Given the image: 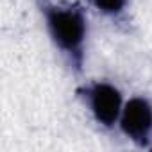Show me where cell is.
I'll return each instance as SVG.
<instances>
[{
  "instance_id": "4",
  "label": "cell",
  "mask_w": 152,
  "mask_h": 152,
  "mask_svg": "<svg viewBox=\"0 0 152 152\" xmlns=\"http://www.w3.org/2000/svg\"><path fill=\"white\" fill-rule=\"evenodd\" d=\"M129 2L131 0H90L91 7L99 15H102L104 18H109V20L122 18L129 9Z\"/></svg>"
},
{
  "instance_id": "2",
  "label": "cell",
  "mask_w": 152,
  "mask_h": 152,
  "mask_svg": "<svg viewBox=\"0 0 152 152\" xmlns=\"http://www.w3.org/2000/svg\"><path fill=\"white\" fill-rule=\"evenodd\" d=\"M77 95L99 127L106 131L118 127L125 97L116 84L102 79L90 81L77 88Z\"/></svg>"
},
{
  "instance_id": "3",
  "label": "cell",
  "mask_w": 152,
  "mask_h": 152,
  "mask_svg": "<svg viewBox=\"0 0 152 152\" xmlns=\"http://www.w3.org/2000/svg\"><path fill=\"white\" fill-rule=\"evenodd\" d=\"M120 132L138 148L152 147V102L143 95L125 99L120 120Z\"/></svg>"
},
{
  "instance_id": "1",
  "label": "cell",
  "mask_w": 152,
  "mask_h": 152,
  "mask_svg": "<svg viewBox=\"0 0 152 152\" xmlns=\"http://www.w3.org/2000/svg\"><path fill=\"white\" fill-rule=\"evenodd\" d=\"M41 16L54 48L73 70L81 72L90 38V22L86 13L77 6L45 4L41 6Z\"/></svg>"
}]
</instances>
